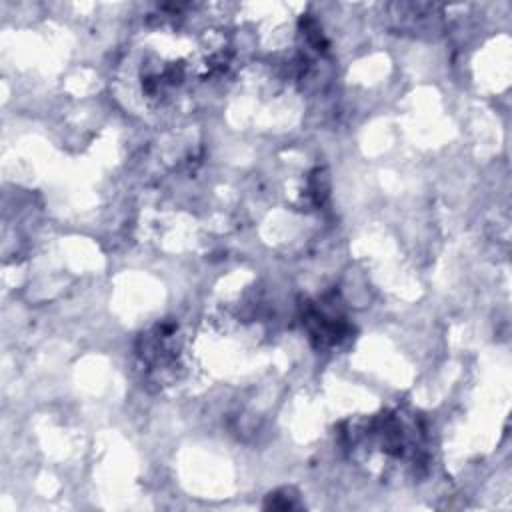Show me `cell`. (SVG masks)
Here are the masks:
<instances>
[{
	"instance_id": "6da1fadb",
	"label": "cell",
	"mask_w": 512,
	"mask_h": 512,
	"mask_svg": "<svg viewBox=\"0 0 512 512\" xmlns=\"http://www.w3.org/2000/svg\"><path fill=\"white\" fill-rule=\"evenodd\" d=\"M348 436L352 448H370L394 464H418L424 454V432L418 420L402 412H384Z\"/></svg>"
},
{
	"instance_id": "7a4b0ae2",
	"label": "cell",
	"mask_w": 512,
	"mask_h": 512,
	"mask_svg": "<svg viewBox=\"0 0 512 512\" xmlns=\"http://www.w3.org/2000/svg\"><path fill=\"white\" fill-rule=\"evenodd\" d=\"M310 336L320 344V346H334L342 338L348 336L350 326L342 318L340 312L336 310H326L320 306H308V312L304 316Z\"/></svg>"
}]
</instances>
